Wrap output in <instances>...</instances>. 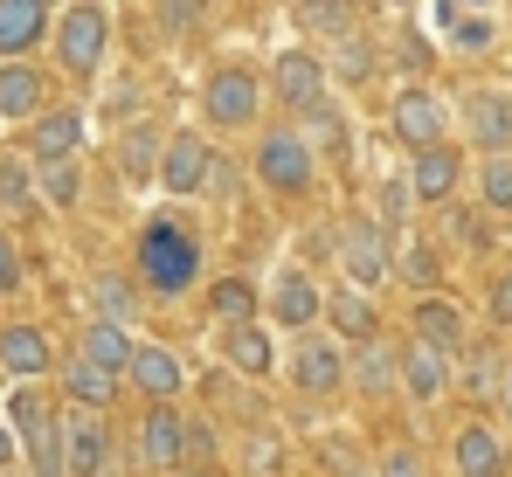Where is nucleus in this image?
Returning a JSON list of instances; mask_svg holds the SVG:
<instances>
[{
    "instance_id": "4be33fe9",
    "label": "nucleus",
    "mask_w": 512,
    "mask_h": 477,
    "mask_svg": "<svg viewBox=\"0 0 512 477\" xmlns=\"http://www.w3.org/2000/svg\"><path fill=\"white\" fill-rule=\"evenodd\" d=\"M353 395L367 401H395L402 395V339H367V346H353Z\"/></svg>"
},
{
    "instance_id": "a19ab883",
    "label": "nucleus",
    "mask_w": 512,
    "mask_h": 477,
    "mask_svg": "<svg viewBox=\"0 0 512 477\" xmlns=\"http://www.w3.org/2000/svg\"><path fill=\"white\" fill-rule=\"evenodd\" d=\"M35 187H42L49 208H77L84 201V166L77 159H49V166H35Z\"/></svg>"
},
{
    "instance_id": "ea45409f",
    "label": "nucleus",
    "mask_w": 512,
    "mask_h": 477,
    "mask_svg": "<svg viewBox=\"0 0 512 477\" xmlns=\"http://www.w3.org/2000/svg\"><path fill=\"white\" fill-rule=\"evenodd\" d=\"M208 14H215V0H153V21H160V35H167V42L201 35V28H208Z\"/></svg>"
},
{
    "instance_id": "412c9836",
    "label": "nucleus",
    "mask_w": 512,
    "mask_h": 477,
    "mask_svg": "<svg viewBox=\"0 0 512 477\" xmlns=\"http://www.w3.org/2000/svg\"><path fill=\"white\" fill-rule=\"evenodd\" d=\"M49 35H56V7L49 0H0V63H21Z\"/></svg>"
},
{
    "instance_id": "ddd939ff",
    "label": "nucleus",
    "mask_w": 512,
    "mask_h": 477,
    "mask_svg": "<svg viewBox=\"0 0 512 477\" xmlns=\"http://www.w3.org/2000/svg\"><path fill=\"white\" fill-rule=\"evenodd\" d=\"M63 450H70V477H111L118 436L97 408H63Z\"/></svg>"
},
{
    "instance_id": "9b49d317",
    "label": "nucleus",
    "mask_w": 512,
    "mask_h": 477,
    "mask_svg": "<svg viewBox=\"0 0 512 477\" xmlns=\"http://www.w3.org/2000/svg\"><path fill=\"white\" fill-rule=\"evenodd\" d=\"M215 139L208 132H173L167 153H160V187H167L173 201H194V194H208V173H215Z\"/></svg>"
},
{
    "instance_id": "c9c22d12",
    "label": "nucleus",
    "mask_w": 512,
    "mask_h": 477,
    "mask_svg": "<svg viewBox=\"0 0 512 477\" xmlns=\"http://www.w3.org/2000/svg\"><path fill=\"white\" fill-rule=\"evenodd\" d=\"M326 70H333V77H340L346 90H360V83H374V77H381V42H367V35L353 28V35H340V42H333V56H326Z\"/></svg>"
},
{
    "instance_id": "423d86ee",
    "label": "nucleus",
    "mask_w": 512,
    "mask_h": 477,
    "mask_svg": "<svg viewBox=\"0 0 512 477\" xmlns=\"http://www.w3.org/2000/svg\"><path fill=\"white\" fill-rule=\"evenodd\" d=\"M263 77H270V104H277V111H284L291 125H298L305 111H319V104L333 97V70H326V56H312L305 42H298V49H277Z\"/></svg>"
},
{
    "instance_id": "f03ea898",
    "label": "nucleus",
    "mask_w": 512,
    "mask_h": 477,
    "mask_svg": "<svg viewBox=\"0 0 512 477\" xmlns=\"http://www.w3.org/2000/svg\"><path fill=\"white\" fill-rule=\"evenodd\" d=\"M319 153L305 146V132L291 125V118H270L263 132L250 139V180L277 201V208H298V201H312L319 194Z\"/></svg>"
},
{
    "instance_id": "f8f14e48",
    "label": "nucleus",
    "mask_w": 512,
    "mask_h": 477,
    "mask_svg": "<svg viewBox=\"0 0 512 477\" xmlns=\"http://www.w3.org/2000/svg\"><path fill=\"white\" fill-rule=\"evenodd\" d=\"M409 339H423L436 353L464 360V346H471L478 332H471V312H464L450 291H436V298H416V305H409Z\"/></svg>"
},
{
    "instance_id": "37998d69",
    "label": "nucleus",
    "mask_w": 512,
    "mask_h": 477,
    "mask_svg": "<svg viewBox=\"0 0 512 477\" xmlns=\"http://www.w3.org/2000/svg\"><path fill=\"white\" fill-rule=\"evenodd\" d=\"M485 318H492L499 332H512V256L485 277Z\"/></svg>"
},
{
    "instance_id": "2eb2a0df",
    "label": "nucleus",
    "mask_w": 512,
    "mask_h": 477,
    "mask_svg": "<svg viewBox=\"0 0 512 477\" xmlns=\"http://www.w3.org/2000/svg\"><path fill=\"white\" fill-rule=\"evenodd\" d=\"M139 464L160 477L187 471V408H139Z\"/></svg>"
},
{
    "instance_id": "6ab92c4d",
    "label": "nucleus",
    "mask_w": 512,
    "mask_h": 477,
    "mask_svg": "<svg viewBox=\"0 0 512 477\" xmlns=\"http://www.w3.org/2000/svg\"><path fill=\"white\" fill-rule=\"evenodd\" d=\"M450 464H457V477H512V450L492 422H457Z\"/></svg>"
},
{
    "instance_id": "864d4df0",
    "label": "nucleus",
    "mask_w": 512,
    "mask_h": 477,
    "mask_svg": "<svg viewBox=\"0 0 512 477\" xmlns=\"http://www.w3.org/2000/svg\"><path fill=\"white\" fill-rule=\"evenodd\" d=\"M180 477H222V471H180Z\"/></svg>"
},
{
    "instance_id": "72a5a7b5",
    "label": "nucleus",
    "mask_w": 512,
    "mask_h": 477,
    "mask_svg": "<svg viewBox=\"0 0 512 477\" xmlns=\"http://www.w3.org/2000/svg\"><path fill=\"white\" fill-rule=\"evenodd\" d=\"M416 187H409V166L402 173H381L374 180V222L388 229V242H402V236H416Z\"/></svg>"
},
{
    "instance_id": "cd10ccee",
    "label": "nucleus",
    "mask_w": 512,
    "mask_h": 477,
    "mask_svg": "<svg viewBox=\"0 0 512 477\" xmlns=\"http://www.w3.org/2000/svg\"><path fill=\"white\" fill-rule=\"evenodd\" d=\"M436 35H443L457 56H492V49H499V21L478 14V7H457V0L436 7Z\"/></svg>"
},
{
    "instance_id": "c85d7f7f",
    "label": "nucleus",
    "mask_w": 512,
    "mask_h": 477,
    "mask_svg": "<svg viewBox=\"0 0 512 477\" xmlns=\"http://www.w3.org/2000/svg\"><path fill=\"white\" fill-rule=\"evenodd\" d=\"M77 353H84L90 367H104V374H132V360H139V339H132V325H111V318H90L84 339H77Z\"/></svg>"
},
{
    "instance_id": "a18cd8bd",
    "label": "nucleus",
    "mask_w": 512,
    "mask_h": 477,
    "mask_svg": "<svg viewBox=\"0 0 512 477\" xmlns=\"http://www.w3.org/2000/svg\"><path fill=\"white\" fill-rule=\"evenodd\" d=\"M374 477H429V464L409 450V443H388V450H381V464H374Z\"/></svg>"
},
{
    "instance_id": "7c9ffc66",
    "label": "nucleus",
    "mask_w": 512,
    "mask_h": 477,
    "mask_svg": "<svg viewBox=\"0 0 512 477\" xmlns=\"http://www.w3.org/2000/svg\"><path fill=\"white\" fill-rule=\"evenodd\" d=\"M222 367H229V374H250V381H263V374L277 367V346H270L263 318H256V325H229V332H222Z\"/></svg>"
},
{
    "instance_id": "473e14b6",
    "label": "nucleus",
    "mask_w": 512,
    "mask_h": 477,
    "mask_svg": "<svg viewBox=\"0 0 512 477\" xmlns=\"http://www.w3.org/2000/svg\"><path fill=\"white\" fill-rule=\"evenodd\" d=\"M90 305H97V318H111V325H132V318L146 312V291H139L132 270H97L90 277Z\"/></svg>"
},
{
    "instance_id": "3c124183",
    "label": "nucleus",
    "mask_w": 512,
    "mask_h": 477,
    "mask_svg": "<svg viewBox=\"0 0 512 477\" xmlns=\"http://www.w3.org/2000/svg\"><path fill=\"white\" fill-rule=\"evenodd\" d=\"M457 7H478V14H492V7H499V0H457Z\"/></svg>"
},
{
    "instance_id": "a211bd4d",
    "label": "nucleus",
    "mask_w": 512,
    "mask_h": 477,
    "mask_svg": "<svg viewBox=\"0 0 512 477\" xmlns=\"http://www.w3.org/2000/svg\"><path fill=\"white\" fill-rule=\"evenodd\" d=\"M464 153L457 146H436V153H416L409 159V187H416V208H450V201H464Z\"/></svg>"
},
{
    "instance_id": "603ef678",
    "label": "nucleus",
    "mask_w": 512,
    "mask_h": 477,
    "mask_svg": "<svg viewBox=\"0 0 512 477\" xmlns=\"http://www.w3.org/2000/svg\"><path fill=\"white\" fill-rule=\"evenodd\" d=\"M333 477H360V471H353V464H333Z\"/></svg>"
},
{
    "instance_id": "f704fd0d",
    "label": "nucleus",
    "mask_w": 512,
    "mask_h": 477,
    "mask_svg": "<svg viewBox=\"0 0 512 477\" xmlns=\"http://www.w3.org/2000/svg\"><path fill=\"white\" fill-rule=\"evenodd\" d=\"M63 401H70V408H97V415H104V408L118 401V374H104V367H90L84 353H70V360H63Z\"/></svg>"
},
{
    "instance_id": "58836bf2",
    "label": "nucleus",
    "mask_w": 512,
    "mask_h": 477,
    "mask_svg": "<svg viewBox=\"0 0 512 477\" xmlns=\"http://www.w3.org/2000/svg\"><path fill=\"white\" fill-rule=\"evenodd\" d=\"M291 21L305 35H353V0H291Z\"/></svg>"
},
{
    "instance_id": "9d476101",
    "label": "nucleus",
    "mask_w": 512,
    "mask_h": 477,
    "mask_svg": "<svg viewBox=\"0 0 512 477\" xmlns=\"http://www.w3.org/2000/svg\"><path fill=\"white\" fill-rule=\"evenodd\" d=\"M464 139H471L478 159H506L512 153V90L506 83L464 90Z\"/></svg>"
},
{
    "instance_id": "09e8293b",
    "label": "nucleus",
    "mask_w": 512,
    "mask_h": 477,
    "mask_svg": "<svg viewBox=\"0 0 512 477\" xmlns=\"http://www.w3.org/2000/svg\"><path fill=\"white\" fill-rule=\"evenodd\" d=\"M236 187H243V166L222 153V159H215V173H208V194H215V201H236Z\"/></svg>"
},
{
    "instance_id": "5fc2aeb1",
    "label": "nucleus",
    "mask_w": 512,
    "mask_h": 477,
    "mask_svg": "<svg viewBox=\"0 0 512 477\" xmlns=\"http://www.w3.org/2000/svg\"><path fill=\"white\" fill-rule=\"evenodd\" d=\"M506 422H512V388H506Z\"/></svg>"
},
{
    "instance_id": "e433bc0d",
    "label": "nucleus",
    "mask_w": 512,
    "mask_h": 477,
    "mask_svg": "<svg viewBox=\"0 0 512 477\" xmlns=\"http://www.w3.org/2000/svg\"><path fill=\"white\" fill-rule=\"evenodd\" d=\"M471 194H478V208H485L492 222L512 229V153L506 159H478V166H471Z\"/></svg>"
},
{
    "instance_id": "4468645a",
    "label": "nucleus",
    "mask_w": 512,
    "mask_h": 477,
    "mask_svg": "<svg viewBox=\"0 0 512 477\" xmlns=\"http://www.w3.org/2000/svg\"><path fill=\"white\" fill-rule=\"evenodd\" d=\"M263 318L270 325H284V332H312L319 318H326V291L312 284V270H277V284L263 291Z\"/></svg>"
},
{
    "instance_id": "aec40b11",
    "label": "nucleus",
    "mask_w": 512,
    "mask_h": 477,
    "mask_svg": "<svg viewBox=\"0 0 512 477\" xmlns=\"http://www.w3.org/2000/svg\"><path fill=\"white\" fill-rule=\"evenodd\" d=\"M395 284H409L416 298L450 291V249H443L436 236H402L395 242Z\"/></svg>"
},
{
    "instance_id": "79ce46f5",
    "label": "nucleus",
    "mask_w": 512,
    "mask_h": 477,
    "mask_svg": "<svg viewBox=\"0 0 512 477\" xmlns=\"http://www.w3.org/2000/svg\"><path fill=\"white\" fill-rule=\"evenodd\" d=\"M222 450H229V443H222V422L187 408V471H215V464H222Z\"/></svg>"
},
{
    "instance_id": "dca6fc26",
    "label": "nucleus",
    "mask_w": 512,
    "mask_h": 477,
    "mask_svg": "<svg viewBox=\"0 0 512 477\" xmlns=\"http://www.w3.org/2000/svg\"><path fill=\"white\" fill-rule=\"evenodd\" d=\"M125 388H139L146 408H180V395H187V367H180V353H173V346L139 339V360H132Z\"/></svg>"
},
{
    "instance_id": "2f4dec72",
    "label": "nucleus",
    "mask_w": 512,
    "mask_h": 477,
    "mask_svg": "<svg viewBox=\"0 0 512 477\" xmlns=\"http://www.w3.org/2000/svg\"><path fill=\"white\" fill-rule=\"evenodd\" d=\"M201 298H208V318H215L222 332H229V325H256V312H263L256 284H250V277H236V270H229V277H208Z\"/></svg>"
},
{
    "instance_id": "6e6552de",
    "label": "nucleus",
    "mask_w": 512,
    "mask_h": 477,
    "mask_svg": "<svg viewBox=\"0 0 512 477\" xmlns=\"http://www.w3.org/2000/svg\"><path fill=\"white\" fill-rule=\"evenodd\" d=\"M291 388L312 401H333L353 388V353H346L333 332H298L291 346Z\"/></svg>"
},
{
    "instance_id": "20e7f679",
    "label": "nucleus",
    "mask_w": 512,
    "mask_h": 477,
    "mask_svg": "<svg viewBox=\"0 0 512 477\" xmlns=\"http://www.w3.org/2000/svg\"><path fill=\"white\" fill-rule=\"evenodd\" d=\"M49 49H56L63 77L90 83L97 70H104V56H111V7H104V0H70V7L56 14Z\"/></svg>"
},
{
    "instance_id": "c03bdc74",
    "label": "nucleus",
    "mask_w": 512,
    "mask_h": 477,
    "mask_svg": "<svg viewBox=\"0 0 512 477\" xmlns=\"http://www.w3.org/2000/svg\"><path fill=\"white\" fill-rule=\"evenodd\" d=\"M277 464H291L284 436H277V429H256V436H250V471L256 477H277Z\"/></svg>"
},
{
    "instance_id": "0eeeda50",
    "label": "nucleus",
    "mask_w": 512,
    "mask_h": 477,
    "mask_svg": "<svg viewBox=\"0 0 512 477\" xmlns=\"http://www.w3.org/2000/svg\"><path fill=\"white\" fill-rule=\"evenodd\" d=\"M388 139L409 146V153L450 146V104H443L429 83H402V90L388 97Z\"/></svg>"
},
{
    "instance_id": "6e6d98bb",
    "label": "nucleus",
    "mask_w": 512,
    "mask_h": 477,
    "mask_svg": "<svg viewBox=\"0 0 512 477\" xmlns=\"http://www.w3.org/2000/svg\"><path fill=\"white\" fill-rule=\"evenodd\" d=\"M0 477H21V471H0Z\"/></svg>"
},
{
    "instance_id": "a878e982",
    "label": "nucleus",
    "mask_w": 512,
    "mask_h": 477,
    "mask_svg": "<svg viewBox=\"0 0 512 477\" xmlns=\"http://www.w3.org/2000/svg\"><path fill=\"white\" fill-rule=\"evenodd\" d=\"M49 111V77L35 63H0V118L7 125H35Z\"/></svg>"
},
{
    "instance_id": "4c0bfd02",
    "label": "nucleus",
    "mask_w": 512,
    "mask_h": 477,
    "mask_svg": "<svg viewBox=\"0 0 512 477\" xmlns=\"http://www.w3.org/2000/svg\"><path fill=\"white\" fill-rule=\"evenodd\" d=\"M160 153H167V132H153V125H125V132H118V166H125V180H160Z\"/></svg>"
},
{
    "instance_id": "1a4fd4ad",
    "label": "nucleus",
    "mask_w": 512,
    "mask_h": 477,
    "mask_svg": "<svg viewBox=\"0 0 512 477\" xmlns=\"http://www.w3.org/2000/svg\"><path fill=\"white\" fill-rule=\"evenodd\" d=\"M506 388H512V353H506V339L478 332V339L464 346V360H457V395L471 401V408H506Z\"/></svg>"
},
{
    "instance_id": "39448f33",
    "label": "nucleus",
    "mask_w": 512,
    "mask_h": 477,
    "mask_svg": "<svg viewBox=\"0 0 512 477\" xmlns=\"http://www.w3.org/2000/svg\"><path fill=\"white\" fill-rule=\"evenodd\" d=\"M333 249H340V277L353 284V291L374 298L381 284H395V242H388V229H381L374 215H346Z\"/></svg>"
},
{
    "instance_id": "393cba45",
    "label": "nucleus",
    "mask_w": 512,
    "mask_h": 477,
    "mask_svg": "<svg viewBox=\"0 0 512 477\" xmlns=\"http://www.w3.org/2000/svg\"><path fill=\"white\" fill-rule=\"evenodd\" d=\"M326 325H333V339H340L346 353L367 346V339H381V312H374V298L353 291V284H333V291H326Z\"/></svg>"
},
{
    "instance_id": "bb28decb",
    "label": "nucleus",
    "mask_w": 512,
    "mask_h": 477,
    "mask_svg": "<svg viewBox=\"0 0 512 477\" xmlns=\"http://www.w3.org/2000/svg\"><path fill=\"white\" fill-rule=\"evenodd\" d=\"M499 229H506V222H492L478 201H450L436 242H443V249H464V256H492V249H499Z\"/></svg>"
},
{
    "instance_id": "7ed1b4c3",
    "label": "nucleus",
    "mask_w": 512,
    "mask_h": 477,
    "mask_svg": "<svg viewBox=\"0 0 512 477\" xmlns=\"http://www.w3.org/2000/svg\"><path fill=\"white\" fill-rule=\"evenodd\" d=\"M263 111H270V77L250 63H215L201 77V125L222 132V139H243L263 132Z\"/></svg>"
},
{
    "instance_id": "f257e3e1",
    "label": "nucleus",
    "mask_w": 512,
    "mask_h": 477,
    "mask_svg": "<svg viewBox=\"0 0 512 477\" xmlns=\"http://www.w3.org/2000/svg\"><path fill=\"white\" fill-rule=\"evenodd\" d=\"M132 277H139V291L160 298V305L194 298L201 277H208V236H201V222L180 215V208H153V215L139 222V242H132Z\"/></svg>"
},
{
    "instance_id": "49530a36",
    "label": "nucleus",
    "mask_w": 512,
    "mask_h": 477,
    "mask_svg": "<svg viewBox=\"0 0 512 477\" xmlns=\"http://www.w3.org/2000/svg\"><path fill=\"white\" fill-rule=\"evenodd\" d=\"M0 201L7 208H28L35 201V166H0Z\"/></svg>"
},
{
    "instance_id": "f3484780",
    "label": "nucleus",
    "mask_w": 512,
    "mask_h": 477,
    "mask_svg": "<svg viewBox=\"0 0 512 477\" xmlns=\"http://www.w3.org/2000/svg\"><path fill=\"white\" fill-rule=\"evenodd\" d=\"M450 388H457V360L423 346V339H402V401L409 408H436Z\"/></svg>"
},
{
    "instance_id": "5701e85b",
    "label": "nucleus",
    "mask_w": 512,
    "mask_h": 477,
    "mask_svg": "<svg viewBox=\"0 0 512 477\" xmlns=\"http://www.w3.org/2000/svg\"><path fill=\"white\" fill-rule=\"evenodd\" d=\"M298 132H305V146L319 153L326 173H346V166H353V118L340 111V97H326L319 111H305V118H298Z\"/></svg>"
},
{
    "instance_id": "c756f323",
    "label": "nucleus",
    "mask_w": 512,
    "mask_h": 477,
    "mask_svg": "<svg viewBox=\"0 0 512 477\" xmlns=\"http://www.w3.org/2000/svg\"><path fill=\"white\" fill-rule=\"evenodd\" d=\"M0 367L21 374V381H42V374L56 367L49 332H42V325H0Z\"/></svg>"
},
{
    "instance_id": "8fccbe9b",
    "label": "nucleus",
    "mask_w": 512,
    "mask_h": 477,
    "mask_svg": "<svg viewBox=\"0 0 512 477\" xmlns=\"http://www.w3.org/2000/svg\"><path fill=\"white\" fill-rule=\"evenodd\" d=\"M14 450H21V436H14V422H0V471L14 464Z\"/></svg>"
},
{
    "instance_id": "de8ad7c7",
    "label": "nucleus",
    "mask_w": 512,
    "mask_h": 477,
    "mask_svg": "<svg viewBox=\"0 0 512 477\" xmlns=\"http://www.w3.org/2000/svg\"><path fill=\"white\" fill-rule=\"evenodd\" d=\"M28 284V270H21V249H14V236L0 229V298H14Z\"/></svg>"
},
{
    "instance_id": "b1692460",
    "label": "nucleus",
    "mask_w": 512,
    "mask_h": 477,
    "mask_svg": "<svg viewBox=\"0 0 512 477\" xmlns=\"http://www.w3.org/2000/svg\"><path fill=\"white\" fill-rule=\"evenodd\" d=\"M84 132H90V118L77 111V104L42 111V118L28 125V159H35V166H49V159H77V153H84Z\"/></svg>"
}]
</instances>
